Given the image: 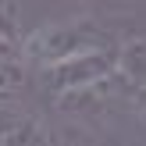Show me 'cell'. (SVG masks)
<instances>
[{"label": "cell", "mask_w": 146, "mask_h": 146, "mask_svg": "<svg viewBox=\"0 0 146 146\" xmlns=\"http://www.w3.org/2000/svg\"><path fill=\"white\" fill-rule=\"evenodd\" d=\"M18 43H21V68H32V71H46L54 64H64L71 57L93 54V50H114L104 25L93 14H75V18L36 25Z\"/></svg>", "instance_id": "1"}, {"label": "cell", "mask_w": 146, "mask_h": 146, "mask_svg": "<svg viewBox=\"0 0 146 146\" xmlns=\"http://www.w3.org/2000/svg\"><path fill=\"white\" fill-rule=\"evenodd\" d=\"M114 68H118V46L114 50H93V54L71 57L64 64H54L46 71H36V82H39L43 96H54L57 104H64V100H71L78 93L114 78L118 75Z\"/></svg>", "instance_id": "2"}, {"label": "cell", "mask_w": 146, "mask_h": 146, "mask_svg": "<svg viewBox=\"0 0 146 146\" xmlns=\"http://www.w3.org/2000/svg\"><path fill=\"white\" fill-rule=\"evenodd\" d=\"M0 146H54L43 118L14 100V89L0 93Z\"/></svg>", "instance_id": "3"}, {"label": "cell", "mask_w": 146, "mask_h": 146, "mask_svg": "<svg viewBox=\"0 0 146 146\" xmlns=\"http://www.w3.org/2000/svg\"><path fill=\"white\" fill-rule=\"evenodd\" d=\"M118 78L128 89L146 86V36H128L125 43H118Z\"/></svg>", "instance_id": "4"}, {"label": "cell", "mask_w": 146, "mask_h": 146, "mask_svg": "<svg viewBox=\"0 0 146 146\" xmlns=\"http://www.w3.org/2000/svg\"><path fill=\"white\" fill-rule=\"evenodd\" d=\"M18 68H21V43L11 39L7 32H0V75L18 78Z\"/></svg>", "instance_id": "5"}, {"label": "cell", "mask_w": 146, "mask_h": 146, "mask_svg": "<svg viewBox=\"0 0 146 146\" xmlns=\"http://www.w3.org/2000/svg\"><path fill=\"white\" fill-rule=\"evenodd\" d=\"M128 104H132V114L139 118V125L146 128V86H139V89H128Z\"/></svg>", "instance_id": "6"}]
</instances>
